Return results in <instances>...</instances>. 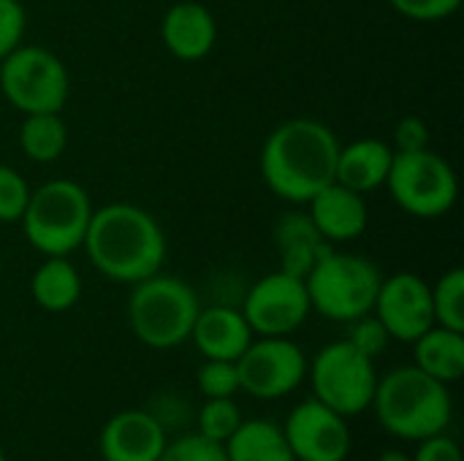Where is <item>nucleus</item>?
I'll list each match as a JSON object with an SVG mask.
<instances>
[{
  "mask_svg": "<svg viewBox=\"0 0 464 461\" xmlns=\"http://www.w3.org/2000/svg\"><path fill=\"white\" fill-rule=\"evenodd\" d=\"M337 155L340 141L329 125L310 117L285 120L261 147L264 185L288 204H307L334 182Z\"/></svg>",
  "mask_w": 464,
  "mask_h": 461,
  "instance_id": "f257e3e1",
  "label": "nucleus"
},
{
  "mask_svg": "<svg viewBox=\"0 0 464 461\" xmlns=\"http://www.w3.org/2000/svg\"><path fill=\"white\" fill-rule=\"evenodd\" d=\"M82 250L103 277L136 285L160 272L166 261V234L147 209L117 201L92 209Z\"/></svg>",
  "mask_w": 464,
  "mask_h": 461,
  "instance_id": "f03ea898",
  "label": "nucleus"
},
{
  "mask_svg": "<svg viewBox=\"0 0 464 461\" xmlns=\"http://www.w3.org/2000/svg\"><path fill=\"white\" fill-rule=\"evenodd\" d=\"M370 408L389 435L411 443L446 432L454 418L449 386L430 378L416 364L397 367L378 378Z\"/></svg>",
  "mask_w": 464,
  "mask_h": 461,
  "instance_id": "7ed1b4c3",
  "label": "nucleus"
},
{
  "mask_svg": "<svg viewBox=\"0 0 464 461\" xmlns=\"http://www.w3.org/2000/svg\"><path fill=\"white\" fill-rule=\"evenodd\" d=\"M201 304L196 291L171 274L139 280L128 299V326L152 351H171L190 340Z\"/></svg>",
  "mask_w": 464,
  "mask_h": 461,
  "instance_id": "20e7f679",
  "label": "nucleus"
},
{
  "mask_svg": "<svg viewBox=\"0 0 464 461\" xmlns=\"http://www.w3.org/2000/svg\"><path fill=\"white\" fill-rule=\"evenodd\" d=\"M92 217L87 190L73 179H49L30 193L22 215V234L33 250L46 255H71L82 247Z\"/></svg>",
  "mask_w": 464,
  "mask_h": 461,
  "instance_id": "39448f33",
  "label": "nucleus"
},
{
  "mask_svg": "<svg viewBox=\"0 0 464 461\" xmlns=\"http://www.w3.org/2000/svg\"><path fill=\"white\" fill-rule=\"evenodd\" d=\"M381 280L383 274L370 258L332 247L307 272L304 285H307L310 307L318 315L337 323H351L372 312Z\"/></svg>",
  "mask_w": 464,
  "mask_h": 461,
  "instance_id": "423d86ee",
  "label": "nucleus"
},
{
  "mask_svg": "<svg viewBox=\"0 0 464 461\" xmlns=\"http://www.w3.org/2000/svg\"><path fill=\"white\" fill-rule=\"evenodd\" d=\"M0 92L22 114H60L71 95V76L54 52L19 43L0 60Z\"/></svg>",
  "mask_w": 464,
  "mask_h": 461,
  "instance_id": "0eeeda50",
  "label": "nucleus"
},
{
  "mask_svg": "<svg viewBox=\"0 0 464 461\" xmlns=\"http://www.w3.org/2000/svg\"><path fill=\"white\" fill-rule=\"evenodd\" d=\"M383 187H389L394 204L402 212L419 220L443 217L446 212H451L459 196L457 171L443 155L432 152L430 147L416 152H394L392 171Z\"/></svg>",
  "mask_w": 464,
  "mask_h": 461,
  "instance_id": "6e6552de",
  "label": "nucleus"
},
{
  "mask_svg": "<svg viewBox=\"0 0 464 461\" xmlns=\"http://www.w3.org/2000/svg\"><path fill=\"white\" fill-rule=\"evenodd\" d=\"M307 372L313 380V397L334 413L348 418L370 410L378 386L375 361L348 340L321 348Z\"/></svg>",
  "mask_w": 464,
  "mask_h": 461,
  "instance_id": "1a4fd4ad",
  "label": "nucleus"
},
{
  "mask_svg": "<svg viewBox=\"0 0 464 461\" xmlns=\"http://www.w3.org/2000/svg\"><path fill=\"white\" fill-rule=\"evenodd\" d=\"M307 356L288 337L253 340L237 359L239 391L256 399H280L307 378Z\"/></svg>",
  "mask_w": 464,
  "mask_h": 461,
  "instance_id": "9d476101",
  "label": "nucleus"
},
{
  "mask_svg": "<svg viewBox=\"0 0 464 461\" xmlns=\"http://www.w3.org/2000/svg\"><path fill=\"white\" fill-rule=\"evenodd\" d=\"M313 312L307 285L288 272H272L261 277L245 299L242 315L258 337H288Z\"/></svg>",
  "mask_w": 464,
  "mask_h": 461,
  "instance_id": "9b49d317",
  "label": "nucleus"
},
{
  "mask_svg": "<svg viewBox=\"0 0 464 461\" xmlns=\"http://www.w3.org/2000/svg\"><path fill=\"white\" fill-rule=\"evenodd\" d=\"M372 315L383 323L392 340L416 342L427 329L435 326L432 288L413 272H400L381 280Z\"/></svg>",
  "mask_w": 464,
  "mask_h": 461,
  "instance_id": "f8f14e48",
  "label": "nucleus"
},
{
  "mask_svg": "<svg viewBox=\"0 0 464 461\" xmlns=\"http://www.w3.org/2000/svg\"><path fill=\"white\" fill-rule=\"evenodd\" d=\"M296 461H345L351 454V429L345 416L315 397L296 405L283 424Z\"/></svg>",
  "mask_w": 464,
  "mask_h": 461,
  "instance_id": "ddd939ff",
  "label": "nucleus"
},
{
  "mask_svg": "<svg viewBox=\"0 0 464 461\" xmlns=\"http://www.w3.org/2000/svg\"><path fill=\"white\" fill-rule=\"evenodd\" d=\"M166 443L163 424L147 410H122L101 429L103 461H158Z\"/></svg>",
  "mask_w": 464,
  "mask_h": 461,
  "instance_id": "4468645a",
  "label": "nucleus"
},
{
  "mask_svg": "<svg viewBox=\"0 0 464 461\" xmlns=\"http://www.w3.org/2000/svg\"><path fill=\"white\" fill-rule=\"evenodd\" d=\"M307 215L329 245L359 239L370 220L364 196L340 182H329L326 187H321L307 201Z\"/></svg>",
  "mask_w": 464,
  "mask_h": 461,
  "instance_id": "2eb2a0df",
  "label": "nucleus"
},
{
  "mask_svg": "<svg viewBox=\"0 0 464 461\" xmlns=\"http://www.w3.org/2000/svg\"><path fill=\"white\" fill-rule=\"evenodd\" d=\"M160 38L166 49L182 60V62H196L204 60L218 41V22L209 8H204L196 0H182L174 3L160 24Z\"/></svg>",
  "mask_w": 464,
  "mask_h": 461,
  "instance_id": "dca6fc26",
  "label": "nucleus"
},
{
  "mask_svg": "<svg viewBox=\"0 0 464 461\" xmlns=\"http://www.w3.org/2000/svg\"><path fill=\"white\" fill-rule=\"evenodd\" d=\"M253 329L247 326L242 310L234 307H201L190 331V340L196 351L204 359H218V361H237L245 348L253 342Z\"/></svg>",
  "mask_w": 464,
  "mask_h": 461,
  "instance_id": "f3484780",
  "label": "nucleus"
},
{
  "mask_svg": "<svg viewBox=\"0 0 464 461\" xmlns=\"http://www.w3.org/2000/svg\"><path fill=\"white\" fill-rule=\"evenodd\" d=\"M275 247L280 255V269L296 277H307V272L332 250V245L321 236L307 212H285L275 226Z\"/></svg>",
  "mask_w": 464,
  "mask_h": 461,
  "instance_id": "a211bd4d",
  "label": "nucleus"
},
{
  "mask_svg": "<svg viewBox=\"0 0 464 461\" xmlns=\"http://www.w3.org/2000/svg\"><path fill=\"white\" fill-rule=\"evenodd\" d=\"M394 149L381 139H359L345 147H340L337 155V171L334 182L356 190V193H372L386 185V177L392 171Z\"/></svg>",
  "mask_w": 464,
  "mask_h": 461,
  "instance_id": "6ab92c4d",
  "label": "nucleus"
},
{
  "mask_svg": "<svg viewBox=\"0 0 464 461\" xmlns=\"http://www.w3.org/2000/svg\"><path fill=\"white\" fill-rule=\"evenodd\" d=\"M413 345V364L440 383H457L464 375V331L446 326L427 329Z\"/></svg>",
  "mask_w": 464,
  "mask_h": 461,
  "instance_id": "aec40b11",
  "label": "nucleus"
},
{
  "mask_svg": "<svg viewBox=\"0 0 464 461\" xmlns=\"http://www.w3.org/2000/svg\"><path fill=\"white\" fill-rule=\"evenodd\" d=\"M223 448L228 461H296L283 427L266 418H242Z\"/></svg>",
  "mask_w": 464,
  "mask_h": 461,
  "instance_id": "412c9836",
  "label": "nucleus"
},
{
  "mask_svg": "<svg viewBox=\"0 0 464 461\" xmlns=\"http://www.w3.org/2000/svg\"><path fill=\"white\" fill-rule=\"evenodd\" d=\"M30 293L46 312H68L82 296V277L65 255H46L33 272Z\"/></svg>",
  "mask_w": 464,
  "mask_h": 461,
  "instance_id": "4be33fe9",
  "label": "nucleus"
},
{
  "mask_svg": "<svg viewBox=\"0 0 464 461\" xmlns=\"http://www.w3.org/2000/svg\"><path fill=\"white\" fill-rule=\"evenodd\" d=\"M68 147V128L60 114H24L19 125V149L33 163H54Z\"/></svg>",
  "mask_w": 464,
  "mask_h": 461,
  "instance_id": "5701e85b",
  "label": "nucleus"
},
{
  "mask_svg": "<svg viewBox=\"0 0 464 461\" xmlns=\"http://www.w3.org/2000/svg\"><path fill=\"white\" fill-rule=\"evenodd\" d=\"M432 288L435 326L464 331V272L459 266L449 269Z\"/></svg>",
  "mask_w": 464,
  "mask_h": 461,
  "instance_id": "b1692460",
  "label": "nucleus"
},
{
  "mask_svg": "<svg viewBox=\"0 0 464 461\" xmlns=\"http://www.w3.org/2000/svg\"><path fill=\"white\" fill-rule=\"evenodd\" d=\"M239 424H242V410L234 402V397L207 399L198 413V435H204L220 446H226V440L237 432Z\"/></svg>",
  "mask_w": 464,
  "mask_h": 461,
  "instance_id": "393cba45",
  "label": "nucleus"
},
{
  "mask_svg": "<svg viewBox=\"0 0 464 461\" xmlns=\"http://www.w3.org/2000/svg\"><path fill=\"white\" fill-rule=\"evenodd\" d=\"M196 383L198 391L207 399H223V397H234L239 391V372H237V361H218V359H207L198 372H196Z\"/></svg>",
  "mask_w": 464,
  "mask_h": 461,
  "instance_id": "a878e982",
  "label": "nucleus"
},
{
  "mask_svg": "<svg viewBox=\"0 0 464 461\" xmlns=\"http://www.w3.org/2000/svg\"><path fill=\"white\" fill-rule=\"evenodd\" d=\"M30 193L33 190L27 179L16 168L0 166V223H19L30 201Z\"/></svg>",
  "mask_w": 464,
  "mask_h": 461,
  "instance_id": "bb28decb",
  "label": "nucleus"
},
{
  "mask_svg": "<svg viewBox=\"0 0 464 461\" xmlns=\"http://www.w3.org/2000/svg\"><path fill=\"white\" fill-rule=\"evenodd\" d=\"M158 461H228L226 448L198 432L166 443Z\"/></svg>",
  "mask_w": 464,
  "mask_h": 461,
  "instance_id": "cd10ccee",
  "label": "nucleus"
},
{
  "mask_svg": "<svg viewBox=\"0 0 464 461\" xmlns=\"http://www.w3.org/2000/svg\"><path fill=\"white\" fill-rule=\"evenodd\" d=\"M356 351H362L364 356H370L372 361L389 348V342H392V337H389V331L383 329V323L372 315V312H367V315H362V318H356V321H351L348 323V337H345Z\"/></svg>",
  "mask_w": 464,
  "mask_h": 461,
  "instance_id": "c85d7f7f",
  "label": "nucleus"
},
{
  "mask_svg": "<svg viewBox=\"0 0 464 461\" xmlns=\"http://www.w3.org/2000/svg\"><path fill=\"white\" fill-rule=\"evenodd\" d=\"M27 14L19 0H0V60L11 54L24 38Z\"/></svg>",
  "mask_w": 464,
  "mask_h": 461,
  "instance_id": "c756f323",
  "label": "nucleus"
},
{
  "mask_svg": "<svg viewBox=\"0 0 464 461\" xmlns=\"http://www.w3.org/2000/svg\"><path fill=\"white\" fill-rule=\"evenodd\" d=\"M397 14L413 22H440L459 11L462 0H389Z\"/></svg>",
  "mask_w": 464,
  "mask_h": 461,
  "instance_id": "7c9ffc66",
  "label": "nucleus"
},
{
  "mask_svg": "<svg viewBox=\"0 0 464 461\" xmlns=\"http://www.w3.org/2000/svg\"><path fill=\"white\" fill-rule=\"evenodd\" d=\"M430 147V128L421 117L408 114L394 128V152H416Z\"/></svg>",
  "mask_w": 464,
  "mask_h": 461,
  "instance_id": "2f4dec72",
  "label": "nucleus"
},
{
  "mask_svg": "<svg viewBox=\"0 0 464 461\" xmlns=\"http://www.w3.org/2000/svg\"><path fill=\"white\" fill-rule=\"evenodd\" d=\"M413 461H464L462 448L457 446L454 437H449L446 432L432 435L427 440H419V451L411 456Z\"/></svg>",
  "mask_w": 464,
  "mask_h": 461,
  "instance_id": "473e14b6",
  "label": "nucleus"
},
{
  "mask_svg": "<svg viewBox=\"0 0 464 461\" xmlns=\"http://www.w3.org/2000/svg\"><path fill=\"white\" fill-rule=\"evenodd\" d=\"M378 461H413L405 451H383L381 456H378Z\"/></svg>",
  "mask_w": 464,
  "mask_h": 461,
  "instance_id": "72a5a7b5",
  "label": "nucleus"
},
{
  "mask_svg": "<svg viewBox=\"0 0 464 461\" xmlns=\"http://www.w3.org/2000/svg\"><path fill=\"white\" fill-rule=\"evenodd\" d=\"M0 461H5V454H3V448H0Z\"/></svg>",
  "mask_w": 464,
  "mask_h": 461,
  "instance_id": "f704fd0d",
  "label": "nucleus"
},
{
  "mask_svg": "<svg viewBox=\"0 0 464 461\" xmlns=\"http://www.w3.org/2000/svg\"><path fill=\"white\" fill-rule=\"evenodd\" d=\"M0 269H3V258H0Z\"/></svg>",
  "mask_w": 464,
  "mask_h": 461,
  "instance_id": "c9c22d12",
  "label": "nucleus"
}]
</instances>
